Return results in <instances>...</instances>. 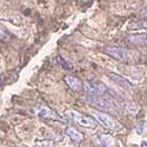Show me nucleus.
Listing matches in <instances>:
<instances>
[{"mask_svg":"<svg viewBox=\"0 0 147 147\" xmlns=\"http://www.w3.org/2000/svg\"><path fill=\"white\" fill-rule=\"evenodd\" d=\"M104 53L108 54L111 58L121 61V63H132L138 55L136 52H132L126 48H120V47H106L104 50Z\"/></svg>","mask_w":147,"mask_h":147,"instance_id":"obj_1","label":"nucleus"},{"mask_svg":"<svg viewBox=\"0 0 147 147\" xmlns=\"http://www.w3.org/2000/svg\"><path fill=\"white\" fill-rule=\"evenodd\" d=\"M82 86L85 88L88 95H93V96H106L109 94V90L105 86L104 84L99 82V81H94V80H88L85 81V84H82Z\"/></svg>","mask_w":147,"mask_h":147,"instance_id":"obj_2","label":"nucleus"},{"mask_svg":"<svg viewBox=\"0 0 147 147\" xmlns=\"http://www.w3.org/2000/svg\"><path fill=\"white\" fill-rule=\"evenodd\" d=\"M94 115V119L96 120V122H99L100 125H102L104 127L108 128V129H112V131H118L121 128V125L119 122L113 119L111 115H108L104 112H99V111H95L93 113Z\"/></svg>","mask_w":147,"mask_h":147,"instance_id":"obj_3","label":"nucleus"},{"mask_svg":"<svg viewBox=\"0 0 147 147\" xmlns=\"http://www.w3.org/2000/svg\"><path fill=\"white\" fill-rule=\"evenodd\" d=\"M86 100L93 105L94 107L101 109L104 112H114L115 111V107L114 105L109 101L107 98L105 96H93V95H90L86 98Z\"/></svg>","mask_w":147,"mask_h":147,"instance_id":"obj_4","label":"nucleus"},{"mask_svg":"<svg viewBox=\"0 0 147 147\" xmlns=\"http://www.w3.org/2000/svg\"><path fill=\"white\" fill-rule=\"evenodd\" d=\"M66 114L68 118H71L73 121H76L78 125H80L82 127H86V128L95 127V120L90 117H86V115H84L79 112H76V111H67Z\"/></svg>","mask_w":147,"mask_h":147,"instance_id":"obj_5","label":"nucleus"},{"mask_svg":"<svg viewBox=\"0 0 147 147\" xmlns=\"http://www.w3.org/2000/svg\"><path fill=\"white\" fill-rule=\"evenodd\" d=\"M126 44L133 46H147V33H134L125 39Z\"/></svg>","mask_w":147,"mask_h":147,"instance_id":"obj_6","label":"nucleus"},{"mask_svg":"<svg viewBox=\"0 0 147 147\" xmlns=\"http://www.w3.org/2000/svg\"><path fill=\"white\" fill-rule=\"evenodd\" d=\"M94 141L100 147H118L117 141L112 137L106 136V134H98L94 138Z\"/></svg>","mask_w":147,"mask_h":147,"instance_id":"obj_7","label":"nucleus"},{"mask_svg":"<svg viewBox=\"0 0 147 147\" xmlns=\"http://www.w3.org/2000/svg\"><path fill=\"white\" fill-rule=\"evenodd\" d=\"M35 113L39 117L44 119H53V120H61V117H59L54 111H52L51 108H48L46 106H40L38 108H35Z\"/></svg>","mask_w":147,"mask_h":147,"instance_id":"obj_8","label":"nucleus"},{"mask_svg":"<svg viewBox=\"0 0 147 147\" xmlns=\"http://www.w3.org/2000/svg\"><path fill=\"white\" fill-rule=\"evenodd\" d=\"M65 82L67 84V86H68L72 91L80 92V91L84 88L81 80L78 79V78H76V77H66V78H65Z\"/></svg>","mask_w":147,"mask_h":147,"instance_id":"obj_9","label":"nucleus"},{"mask_svg":"<svg viewBox=\"0 0 147 147\" xmlns=\"http://www.w3.org/2000/svg\"><path fill=\"white\" fill-rule=\"evenodd\" d=\"M66 134L72 140H74L77 142H81L84 140V136L79 131H77L74 127H67L66 128Z\"/></svg>","mask_w":147,"mask_h":147,"instance_id":"obj_10","label":"nucleus"},{"mask_svg":"<svg viewBox=\"0 0 147 147\" xmlns=\"http://www.w3.org/2000/svg\"><path fill=\"white\" fill-rule=\"evenodd\" d=\"M109 78H111L119 87H121V88H124V90H129V84L125 80V79H122L121 77H119L118 74H114V73H111L109 74Z\"/></svg>","mask_w":147,"mask_h":147,"instance_id":"obj_11","label":"nucleus"},{"mask_svg":"<svg viewBox=\"0 0 147 147\" xmlns=\"http://www.w3.org/2000/svg\"><path fill=\"white\" fill-rule=\"evenodd\" d=\"M9 36H11L9 32H8L5 27L0 26V39H1V40H8Z\"/></svg>","mask_w":147,"mask_h":147,"instance_id":"obj_12","label":"nucleus"},{"mask_svg":"<svg viewBox=\"0 0 147 147\" xmlns=\"http://www.w3.org/2000/svg\"><path fill=\"white\" fill-rule=\"evenodd\" d=\"M144 129H145V121L142 120V121L139 122L138 126H137V133L138 134H142L144 133Z\"/></svg>","mask_w":147,"mask_h":147,"instance_id":"obj_13","label":"nucleus"},{"mask_svg":"<svg viewBox=\"0 0 147 147\" xmlns=\"http://www.w3.org/2000/svg\"><path fill=\"white\" fill-rule=\"evenodd\" d=\"M58 59H59V61H60V63L63 64V67H64V68H67V69H71V68H72V67H71V66H69L67 63H65V61L63 60V58H61V57H59Z\"/></svg>","mask_w":147,"mask_h":147,"instance_id":"obj_14","label":"nucleus"},{"mask_svg":"<svg viewBox=\"0 0 147 147\" xmlns=\"http://www.w3.org/2000/svg\"><path fill=\"white\" fill-rule=\"evenodd\" d=\"M36 147H52V145L50 142H47V141H42L41 144L36 145Z\"/></svg>","mask_w":147,"mask_h":147,"instance_id":"obj_15","label":"nucleus"},{"mask_svg":"<svg viewBox=\"0 0 147 147\" xmlns=\"http://www.w3.org/2000/svg\"><path fill=\"white\" fill-rule=\"evenodd\" d=\"M139 17H140L141 19H146V20H147V9H144L141 13L139 14Z\"/></svg>","mask_w":147,"mask_h":147,"instance_id":"obj_16","label":"nucleus"},{"mask_svg":"<svg viewBox=\"0 0 147 147\" xmlns=\"http://www.w3.org/2000/svg\"><path fill=\"white\" fill-rule=\"evenodd\" d=\"M141 146H142V147H147V142H145V141H144V142H142V145H141Z\"/></svg>","mask_w":147,"mask_h":147,"instance_id":"obj_17","label":"nucleus"}]
</instances>
